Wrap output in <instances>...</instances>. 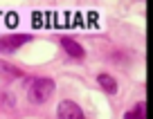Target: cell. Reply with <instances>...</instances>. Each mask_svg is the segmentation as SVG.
Listing matches in <instances>:
<instances>
[{
    "label": "cell",
    "instance_id": "obj_5",
    "mask_svg": "<svg viewBox=\"0 0 153 119\" xmlns=\"http://www.w3.org/2000/svg\"><path fill=\"white\" fill-rule=\"evenodd\" d=\"M97 83H99L108 95H115V92H117V81H115V76L106 74V72H101V74L97 76Z\"/></svg>",
    "mask_w": 153,
    "mask_h": 119
},
{
    "label": "cell",
    "instance_id": "obj_7",
    "mask_svg": "<svg viewBox=\"0 0 153 119\" xmlns=\"http://www.w3.org/2000/svg\"><path fill=\"white\" fill-rule=\"evenodd\" d=\"M144 115H146V108H144V103H137L133 110L124 112V119H144Z\"/></svg>",
    "mask_w": 153,
    "mask_h": 119
},
{
    "label": "cell",
    "instance_id": "obj_1",
    "mask_svg": "<svg viewBox=\"0 0 153 119\" xmlns=\"http://www.w3.org/2000/svg\"><path fill=\"white\" fill-rule=\"evenodd\" d=\"M54 95V81L52 79H43V76H38L29 83L27 88V99L32 101L34 106H41Z\"/></svg>",
    "mask_w": 153,
    "mask_h": 119
},
{
    "label": "cell",
    "instance_id": "obj_3",
    "mask_svg": "<svg viewBox=\"0 0 153 119\" xmlns=\"http://www.w3.org/2000/svg\"><path fill=\"white\" fill-rule=\"evenodd\" d=\"M59 119H86L83 117V110L74 103V101H61L59 103V110H56Z\"/></svg>",
    "mask_w": 153,
    "mask_h": 119
},
{
    "label": "cell",
    "instance_id": "obj_2",
    "mask_svg": "<svg viewBox=\"0 0 153 119\" xmlns=\"http://www.w3.org/2000/svg\"><path fill=\"white\" fill-rule=\"evenodd\" d=\"M29 41H32V36H29V34H14V36H2V38H0V52H2V54H7V52H16L20 45L29 43Z\"/></svg>",
    "mask_w": 153,
    "mask_h": 119
},
{
    "label": "cell",
    "instance_id": "obj_4",
    "mask_svg": "<svg viewBox=\"0 0 153 119\" xmlns=\"http://www.w3.org/2000/svg\"><path fill=\"white\" fill-rule=\"evenodd\" d=\"M61 47L68 52V56L70 58H74V61H81L83 56H86V50L81 47V45L76 43V41H72V38H61Z\"/></svg>",
    "mask_w": 153,
    "mask_h": 119
},
{
    "label": "cell",
    "instance_id": "obj_6",
    "mask_svg": "<svg viewBox=\"0 0 153 119\" xmlns=\"http://www.w3.org/2000/svg\"><path fill=\"white\" fill-rule=\"evenodd\" d=\"M0 76H5V79H20L23 72H20L16 65H11V63L0 61Z\"/></svg>",
    "mask_w": 153,
    "mask_h": 119
}]
</instances>
